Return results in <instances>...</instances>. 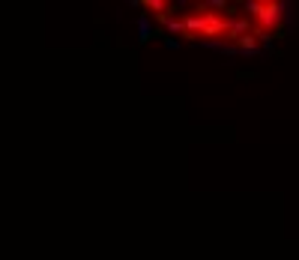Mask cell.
Instances as JSON below:
<instances>
[{
  "label": "cell",
  "mask_w": 299,
  "mask_h": 260,
  "mask_svg": "<svg viewBox=\"0 0 299 260\" xmlns=\"http://www.w3.org/2000/svg\"><path fill=\"white\" fill-rule=\"evenodd\" d=\"M144 6H147V9H153V12H159V15H165V12H167L165 0H144Z\"/></svg>",
  "instance_id": "4"
},
{
  "label": "cell",
  "mask_w": 299,
  "mask_h": 260,
  "mask_svg": "<svg viewBox=\"0 0 299 260\" xmlns=\"http://www.w3.org/2000/svg\"><path fill=\"white\" fill-rule=\"evenodd\" d=\"M236 48H239V54H245V57H261V45H258V39H254V33L242 36V39L236 42Z\"/></svg>",
  "instance_id": "2"
},
{
  "label": "cell",
  "mask_w": 299,
  "mask_h": 260,
  "mask_svg": "<svg viewBox=\"0 0 299 260\" xmlns=\"http://www.w3.org/2000/svg\"><path fill=\"white\" fill-rule=\"evenodd\" d=\"M296 21H299V6L293 3V0H281V36L284 33H290L293 27H296Z\"/></svg>",
  "instance_id": "1"
},
{
  "label": "cell",
  "mask_w": 299,
  "mask_h": 260,
  "mask_svg": "<svg viewBox=\"0 0 299 260\" xmlns=\"http://www.w3.org/2000/svg\"><path fill=\"white\" fill-rule=\"evenodd\" d=\"M150 36H153V21H150V15H141L138 18V39L147 42Z\"/></svg>",
  "instance_id": "3"
},
{
  "label": "cell",
  "mask_w": 299,
  "mask_h": 260,
  "mask_svg": "<svg viewBox=\"0 0 299 260\" xmlns=\"http://www.w3.org/2000/svg\"><path fill=\"white\" fill-rule=\"evenodd\" d=\"M165 45L170 48V51H177V48H180V39H170V36H167V39H165Z\"/></svg>",
  "instance_id": "5"
}]
</instances>
